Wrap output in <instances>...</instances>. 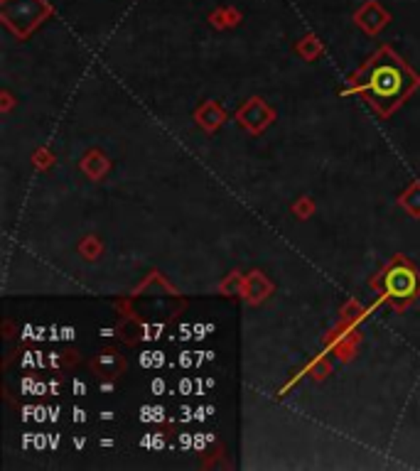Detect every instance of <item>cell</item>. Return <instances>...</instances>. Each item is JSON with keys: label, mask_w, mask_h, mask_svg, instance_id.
I'll use <instances>...</instances> for the list:
<instances>
[{"label": "cell", "mask_w": 420, "mask_h": 471, "mask_svg": "<svg viewBox=\"0 0 420 471\" xmlns=\"http://www.w3.org/2000/svg\"><path fill=\"white\" fill-rule=\"evenodd\" d=\"M372 91L376 96L381 98H396L398 93L403 91V84H406V76H403V71L398 69L396 64H381L374 69L372 74Z\"/></svg>", "instance_id": "1"}, {"label": "cell", "mask_w": 420, "mask_h": 471, "mask_svg": "<svg viewBox=\"0 0 420 471\" xmlns=\"http://www.w3.org/2000/svg\"><path fill=\"white\" fill-rule=\"evenodd\" d=\"M44 3L42 0H8L5 5V18L13 20L10 25L20 27V30H27V27L35 25L37 18H42L44 13Z\"/></svg>", "instance_id": "2"}, {"label": "cell", "mask_w": 420, "mask_h": 471, "mask_svg": "<svg viewBox=\"0 0 420 471\" xmlns=\"http://www.w3.org/2000/svg\"><path fill=\"white\" fill-rule=\"evenodd\" d=\"M386 287H389V292L396 297L413 295V290H416V273L408 270L406 265H398V268H394L389 273V278H386Z\"/></svg>", "instance_id": "3"}, {"label": "cell", "mask_w": 420, "mask_h": 471, "mask_svg": "<svg viewBox=\"0 0 420 471\" xmlns=\"http://www.w3.org/2000/svg\"><path fill=\"white\" fill-rule=\"evenodd\" d=\"M118 366H121V358L116 356V353H111V351L103 353V356L98 358V368H101L103 373H108V376L113 373V368H118Z\"/></svg>", "instance_id": "4"}, {"label": "cell", "mask_w": 420, "mask_h": 471, "mask_svg": "<svg viewBox=\"0 0 420 471\" xmlns=\"http://www.w3.org/2000/svg\"><path fill=\"white\" fill-rule=\"evenodd\" d=\"M192 353H182V358H180V366H190L192 363Z\"/></svg>", "instance_id": "5"}, {"label": "cell", "mask_w": 420, "mask_h": 471, "mask_svg": "<svg viewBox=\"0 0 420 471\" xmlns=\"http://www.w3.org/2000/svg\"><path fill=\"white\" fill-rule=\"evenodd\" d=\"M153 390H155V393L163 390V381H155V383H153Z\"/></svg>", "instance_id": "6"}]
</instances>
